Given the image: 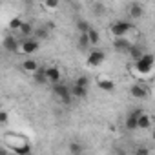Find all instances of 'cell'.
<instances>
[{"mask_svg":"<svg viewBox=\"0 0 155 155\" xmlns=\"http://www.w3.org/2000/svg\"><path fill=\"white\" fill-rule=\"evenodd\" d=\"M4 49H6V51H11V53L18 51V42H17V38H15V37H6V38H4Z\"/></svg>","mask_w":155,"mask_h":155,"instance_id":"7c38bea8","label":"cell"},{"mask_svg":"<svg viewBox=\"0 0 155 155\" xmlns=\"http://www.w3.org/2000/svg\"><path fill=\"white\" fill-rule=\"evenodd\" d=\"M104 60H106V55L101 49H93V51L88 53V64L90 66H101Z\"/></svg>","mask_w":155,"mask_h":155,"instance_id":"5b68a950","label":"cell"},{"mask_svg":"<svg viewBox=\"0 0 155 155\" xmlns=\"http://www.w3.org/2000/svg\"><path fill=\"white\" fill-rule=\"evenodd\" d=\"M22 68H24V71H28V73H33V75H35V73L40 69V68H38V64H37L33 58H26V60L22 62Z\"/></svg>","mask_w":155,"mask_h":155,"instance_id":"4fadbf2b","label":"cell"},{"mask_svg":"<svg viewBox=\"0 0 155 155\" xmlns=\"http://www.w3.org/2000/svg\"><path fill=\"white\" fill-rule=\"evenodd\" d=\"M130 93H131L133 99H139V101H142V99H146V97L150 95L148 88L142 86V84H135V86H131V88H130Z\"/></svg>","mask_w":155,"mask_h":155,"instance_id":"52a82bcc","label":"cell"},{"mask_svg":"<svg viewBox=\"0 0 155 155\" xmlns=\"http://www.w3.org/2000/svg\"><path fill=\"white\" fill-rule=\"evenodd\" d=\"M133 44L128 40V38H124V37H120V38H115L113 40V48L117 49V51H130V48H131Z\"/></svg>","mask_w":155,"mask_h":155,"instance_id":"9c48e42d","label":"cell"},{"mask_svg":"<svg viewBox=\"0 0 155 155\" xmlns=\"http://www.w3.org/2000/svg\"><path fill=\"white\" fill-rule=\"evenodd\" d=\"M71 95H73V99H84L88 95V88H82V86L73 84L71 86Z\"/></svg>","mask_w":155,"mask_h":155,"instance_id":"5bb4252c","label":"cell"},{"mask_svg":"<svg viewBox=\"0 0 155 155\" xmlns=\"http://www.w3.org/2000/svg\"><path fill=\"white\" fill-rule=\"evenodd\" d=\"M13 151L17 155H31V146L29 144H22V146H13Z\"/></svg>","mask_w":155,"mask_h":155,"instance_id":"d6986e66","label":"cell"},{"mask_svg":"<svg viewBox=\"0 0 155 155\" xmlns=\"http://www.w3.org/2000/svg\"><path fill=\"white\" fill-rule=\"evenodd\" d=\"M53 93L57 95V99L62 101V104H69V102H71V97H73V95H71V88H69V86L58 82V84L53 86Z\"/></svg>","mask_w":155,"mask_h":155,"instance_id":"7a4b0ae2","label":"cell"},{"mask_svg":"<svg viewBox=\"0 0 155 155\" xmlns=\"http://www.w3.org/2000/svg\"><path fill=\"white\" fill-rule=\"evenodd\" d=\"M22 24H24V22H22L20 18H13V20L9 22V28H11V29H20Z\"/></svg>","mask_w":155,"mask_h":155,"instance_id":"484cf974","label":"cell"},{"mask_svg":"<svg viewBox=\"0 0 155 155\" xmlns=\"http://www.w3.org/2000/svg\"><path fill=\"white\" fill-rule=\"evenodd\" d=\"M128 55H130V58H131V60H135V62H137V60H140V58H142L146 53H144V49H142L139 44H133V46L130 48Z\"/></svg>","mask_w":155,"mask_h":155,"instance_id":"30bf717a","label":"cell"},{"mask_svg":"<svg viewBox=\"0 0 155 155\" xmlns=\"http://www.w3.org/2000/svg\"><path fill=\"white\" fill-rule=\"evenodd\" d=\"M33 77H35V82H37V84H44V82H48V77H46V68H40V69H38Z\"/></svg>","mask_w":155,"mask_h":155,"instance_id":"e0dca14e","label":"cell"},{"mask_svg":"<svg viewBox=\"0 0 155 155\" xmlns=\"http://www.w3.org/2000/svg\"><path fill=\"white\" fill-rule=\"evenodd\" d=\"M150 124H151L150 117H148L146 113H142V115L139 117V124H137V128H139V130H148V128H150Z\"/></svg>","mask_w":155,"mask_h":155,"instance_id":"ac0fdd59","label":"cell"},{"mask_svg":"<svg viewBox=\"0 0 155 155\" xmlns=\"http://www.w3.org/2000/svg\"><path fill=\"white\" fill-rule=\"evenodd\" d=\"M20 33H22L26 38H29V37H31V33H33V26H31L29 22H24V24H22V28H20Z\"/></svg>","mask_w":155,"mask_h":155,"instance_id":"44dd1931","label":"cell"},{"mask_svg":"<svg viewBox=\"0 0 155 155\" xmlns=\"http://www.w3.org/2000/svg\"><path fill=\"white\" fill-rule=\"evenodd\" d=\"M44 6H46L48 9H57V8H58V2H57V0H46Z\"/></svg>","mask_w":155,"mask_h":155,"instance_id":"83f0119b","label":"cell"},{"mask_svg":"<svg viewBox=\"0 0 155 155\" xmlns=\"http://www.w3.org/2000/svg\"><path fill=\"white\" fill-rule=\"evenodd\" d=\"M82 151H84L82 144H79V142H71V144H69V153H71V155H81Z\"/></svg>","mask_w":155,"mask_h":155,"instance_id":"ffe728a7","label":"cell"},{"mask_svg":"<svg viewBox=\"0 0 155 155\" xmlns=\"http://www.w3.org/2000/svg\"><path fill=\"white\" fill-rule=\"evenodd\" d=\"M113 155H126V150H124L122 146H117V148L113 150Z\"/></svg>","mask_w":155,"mask_h":155,"instance_id":"f546056e","label":"cell"},{"mask_svg":"<svg viewBox=\"0 0 155 155\" xmlns=\"http://www.w3.org/2000/svg\"><path fill=\"white\" fill-rule=\"evenodd\" d=\"M153 64H155V55L146 53L140 60H137V62H135V69H137L139 73L146 75V73H150V71L153 69Z\"/></svg>","mask_w":155,"mask_h":155,"instance_id":"6da1fadb","label":"cell"},{"mask_svg":"<svg viewBox=\"0 0 155 155\" xmlns=\"http://www.w3.org/2000/svg\"><path fill=\"white\" fill-rule=\"evenodd\" d=\"M104 11H106L104 4H101V2H95V4H93V13H95V15H102Z\"/></svg>","mask_w":155,"mask_h":155,"instance_id":"d4e9b609","label":"cell"},{"mask_svg":"<svg viewBox=\"0 0 155 155\" xmlns=\"http://www.w3.org/2000/svg\"><path fill=\"white\" fill-rule=\"evenodd\" d=\"M135 155H151V153H150V150L146 146H137L135 148Z\"/></svg>","mask_w":155,"mask_h":155,"instance_id":"4316f807","label":"cell"},{"mask_svg":"<svg viewBox=\"0 0 155 155\" xmlns=\"http://www.w3.org/2000/svg\"><path fill=\"white\" fill-rule=\"evenodd\" d=\"M128 13H130L131 18H140V17L144 15V8H142V4H139V2H133V4L130 6Z\"/></svg>","mask_w":155,"mask_h":155,"instance_id":"8fae6325","label":"cell"},{"mask_svg":"<svg viewBox=\"0 0 155 155\" xmlns=\"http://www.w3.org/2000/svg\"><path fill=\"white\" fill-rule=\"evenodd\" d=\"M73 84H77V86H82V88H88L90 86V81H88V77L86 75H82V77H79Z\"/></svg>","mask_w":155,"mask_h":155,"instance_id":"cb8c5ba5","label":"cell"},{"mask_svg":"<svg viewBox=\"0 0 155 155\" xmlns=\"http://www.w3.org/2000/svg\"><path fill=\"white\" fill-rule=\"evenodd\" d=\"M37 37H38V38H46V37H48L46 28H38V29H37Z\"/></svg>","mask_w":155,"mask_h":155,"instance_id":"f1b7e54d","label":"cell"},{"mask_svg":"<svg viewBox=\"0 0 155 155\" xmlns=\"http://www.w3.org/2000/svg\"><path fill=\"white\" fill-rule=\"evenodd\" d=\"M130 29H131V24H130L128 20H119V22H115V24L111 26V33H113V37H115V38L124 37Z\"/></svg>","mask_w":155,"mask_h":155,"instance_id":"277c9868","label":"cell"},{"mask_svg":"<svg viewBox=\"0 0 155 155\" xmlns=\"http://www.w3.org/2000/svg\"><path fill=\"white\" fill-rule=\"evenodd\" d=\"M77 29H79V33L81 35H86V33H90V29H91V26L88 24V20H77Z\"/></svg>","mask_w":155,"mask_h":155,"instance_id":"2e32d148","label":"cell"},{"mask_svg":"<svg viewBox=\"0 0 155 155\" xmlns=\"http://www.w3.org/2000/svg\"><path fill=\"white\" fill-rule=\"evenodd\" d=\"M46 77H48V82H51L53 86L60 82V71H58V68H46Z\"/></svg>","mask_w":155,"mask_h":155,"instance_id":"ba28073f","label":"cell"},{"mask_svg":"<svg viewBox=\"0 0 155 155\" xmlns=\"http://www.w3.org/2000/svg\"><path fill=\"white\" fill-rule=\"evenodd\" d=\"M151 137H153V140H155V128H153V133H151Z\"/></svg>","mask_w":155,"mask_h":155,"instance_id":"1f68e13d","label":"cell"},{"mask_svg":"<svg viewBox=\"0 0 155 155\" xmlns=\"http://www.w3.org/2000/svg\"><path fill=\"white\" fill-rule=\"evenodd\" d=\"M88 46H91V42H90V38H88V33H86V35H81V37H79V48H81V49H88Z\"/></svg>","mask_w":155,"mask_h":155,"instance_id":"7402d4cb","label":"cell"},{"mask_svg":"<svg viewBox=\"0 0 155 155\" xmlns=\"http://www.w3.org/2000/svg\"><path fill=\"white\" fill-rule=\"evenodd\" d=\"M88 38H90V42H91V46H93V44H99V38H101V37H99L97 29H93V28H91V29H90V33H88Z\"/></svg>","mask_w":155,"mask_h":155,"instance_id":"603a6c76","label":"cell"},{"mask_svg":"<svg viewBox=\"0 0 155 155\" xmlns=\"http://www.w3.org/2000/svg\"><path fill=\"white\" fill-rule=\"evenodd\" d=\"M0 122H8V111H0Z\"/></svg>","mask_w":155,"mask_h":155,"instance_id":"4dcf8cb0","label":"cell"},{"mask_svg":"<svg viewBox=\"0 0 155 155\" xmlns=\"http://www.w3.org/2000/svg\"><path fill=\"white\" fill-rule=\"evenodd\" d=\"M99 88H102L104 91H113L115 90V82L110 79H99Z\"/></svg>","mask_w":155,"mask_h":155,"instance_id":"9a60e30c","label":"cell"},{"mask_svg":"<svg viewBox=\"0 0 155 155\" xmlns=\"http://www.w3.org/2000/svg\"><path fill=\"white\" fill-rule=\"evenodd\" d=\"M38 40L37 38H24V42H22V46H20V49L26 53V55H31V53H35L37 49H38Z\"/></svg>","mask_w":155,"mask_h":155,"instance_id":"8992f818","label":"cell"},{"mask_svg":"<svg viewBox=\"0 0 155 155\" xmlns=\"http://www.w3.org/2000/svg\"><path fill=\"white\" fill-rule=\"evenodd\" d=\"M144 111L142 110H131L130 113H128V117H126V120H124V126H126V130L128 131H133V130H139L137 128V124H139V117L142 115Z\"/></svg>","mask_w":155,"mask_h":155,"instance_id":"3957f363","label":"cell"}]
</instances>
